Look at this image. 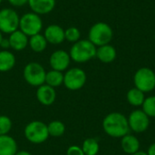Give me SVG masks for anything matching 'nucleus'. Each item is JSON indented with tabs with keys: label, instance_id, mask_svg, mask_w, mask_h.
Listing matches in <instances>:
<instances>
[{
	"label": "nucleus",
	"instance_id": "6e6552de",
	"mask_svg": "<svg viewBox=\"0 0 155 155\" xmlns=\"http://www.w3.org/2000/svg\"><path fill=\"white\" fill-rule=\"evenodd\" d=\"M86 74L79 67L67 69L64 74V85L70 91H77L84 87L86 83Z\"/></svg>",
	"mask_w": 155,
	"mask_h": 155
},
{
	"label": "nucleus",
	"instance_id": "b1692460",
	"mask_svg": "<svg viewBox=\"0 0 155 155\" xmlns=\"http://www.w3.org/2000/svg\"><path fill=\"white\" fill-rule=\"evenodd\" d=\"M82 149L85 155H97L99 153V143L94 138H87L84 141Z\"/></svg>",
	"mask_w": 155,
	"mask_h": 155
},
{
	"label": "nucleus",
	"instance_id": "f03ea898",
	"mask_svg": "<svg viewBox=\"0 0 155 155\" xmlns=\"http://www.w3.org/2000/svg\"><path fill=\"white\" fill-rule=\"evenodd\" d=\"M96 48L97 47L88 39H80L73 44L70 48L69 54L71 60L79 64L86 63L95 57Z\"/></svg>",
	"mask_w": 155,
	"mask_h": 155
},
{
	"label": "nucleus",
	"instance_id": "ddd939ff",
	"mask_svg": "<svg viewBox=\"0 0 155 155\" xmlns=\"http://www.w3.org/2000/svg\"><path fill=\"white\" fill-rule=\"evenodd\" d=\"M35 95H36L37 101L45 106L52 105L55 102V99H56L55 89L45 84L37 87Z\"/></svg>",
	"mask_w": 155,
	"mask_h": 155
},
{
	"label": "nucleus",
	"instance_id": "bb28decb",
	"mask_svg": "<svg viewBox=\"0 0 155 155\" xmlns=\"http://www.w3.org/2000/svg\"><path fill=\"white\" fill-rule=\"evenodd\" d=\"M12 129V121L6 115H0V135L8 134Z\"/></svg>",
	"mask_w": 155,
	"mask_h": 155
},
{
	"label": "nucleus",
	"instance_id": "c756f323",
	"mask_svg": "<svg viewBox=\"0 0 155 155\" xmlns=\"http://www.w3.org/2000/svg\"><path fill=\"white\" fill-rule=\"evenodd\" d=\"M0 47L2 48V50H7L8 48H10V44L8 41V38H3L1 43H0Z\"/></svg>",
	"mask_w": 155,
	"mask_h": 155
},
{
	"label": "nucleus",
	"instance_id": "7c9ffc66",
	"mask_svg": "<svg viewBox=\"0 0 155 155\" xmlns=\"http://www.w3.org/2000/svg\"><path fill=\"white\" fill-rule=\"evenodd\" d=\"M147 153H148V155H155V143L149 147Z\"/></svg>",
	"mask_w": 155,
	"mask_h": 155
},
{
	"label": "nucleus",
	"instance_id": "6ab92c4d",
	"mask_svg": "<svg viewBox=\"0 0 155 155\" xmlns=\"http://www.w3.org/2000/svg\"><path fill=\"white\" fill-rule=\"evenodd\" d=\"M15 54L8 50L0 51V72L5 73L11 71L15 65Z\"/></svg>",
	"mask_w": 155,
	"mask_h": 155
},
{
	"label": "nucleus",
	"instance_id": "cd10ccee",
	"mask_svg": "<svg viewBox=\"0 0 155 155\" xmlns=\"http://www.w3.org/2000/svg\"><path fill=\"white\" fill-rule=\"evenodd\" d=\"M66 155H85L82 147L78 145H71L68 147L66 151Z\"/></svg>",
	"mask_w": 155,
	"mask_h": 155
},
{
	"label": "nucleus",
	"instance_id": "a211bd4d",
	"mask_svg": "<svg viewBox=\"0 0 155 155\" xmlns=\"http://www.w3.org/2000/svg\"><path fill=\"white\" fill-rule=\"evenodd\" d=\"M121 146L123 151L127 154H134L140 149V141L133 134H126L122 137Z\"/></svg>",
	"mask_w": 155,
	"mask_h": 155
},
{
	"label": "nucleus",
	"instance_id": "aec40b11",
	"mask_svg": "<svg viewBox=\"0 0 155 155\" xmlns=\"http://www.w3.org/2000/svg\"><path fill=\"white\" fill-rule=\"evenodd\" d=\"M47 45H48V43L45 39V37L41 33L29 37L28 45L31 48V50L35 53L44 52L46 49Z\"/></svg>",
	"mask_w": 155,
	"mask_h": 155
},
{
	"label": "nucleus",
	"instance_id": "f704fd0d",
	"mask_svg": "<svg viewBox=\"0 0 155 155\" xmlns=\"http://www.w3.org/2000/svg\"><path fill=\"white\" fill-rule=\"evenodd\" d=\"M1 3H2V0H0V5H1Z\"/></svg>",
	"mask_w": 155,
	"mask_h": 155
},
{
	"label": "nucleus",
	"instance_id": "4be33fe9",
	"mask_svg": "<svg viewBox=\"0 0 155 155\" xmlns=\"http://www.w3.org/2000/svg\"><path fill=\"white\" fill-rule=\"evenodd\" d=\"M145 100L144 93L141 90L134 87L127 93V101L133 106H142Z\"/></svg>",
	"mask_w": 155,
	"mask_h": 155
},
{
	"label": "nucleus",
	"instance_id": "1a4fd4ad",
	"mask_svg": "<svg viewBox=\"0 0 155 155\" xmlns=\"http://www.w3.org/2000/svg\"><path fill=\"white\" fill-rule=\"evenodd\" d=\"M20 16L13 8H3L0 10V31L2 34L10 35L19 29Z\"/></svg>",
	"mask_w": 155,
	"mask_h": 155
},
{
	"label": "nucleus",
	"instance_id": "2eb2a0df",
	"mask_svg": "<svg viewBox=\"0 0 155 155\" xmlns=\"http://www.w3.org/2000/svg\"><path fill=\"white\" fill-rule=\"evenodd\" d=\"M8 41L10 44V48L19 52L25 50L28 46L29 37L18 29L9 35Z\"/></svg>",
	"mask_w": 155,
	"mask_h": 155
},
{
	"label": "nucleus",
	"instance_id": "72a5a7b5",
	"mask_svg": "<svg viewBox=\"0 0 155 155\" xmlns=\"http://www.w3.org/2000/svg\"><path fill=\"white\" fill-rule=\"evenodd\" d=\"M3 38H4V37H3V34H2V32L0 31V43H1V41H2Z\"/></svg>",
	"mask_w": 155,
	"mask_h": 155
},
{
	"label": "nucleus",
	"instance_id": "c85d7f7f",
	"mask_svg": "<svg viewBox=\"0 0 155 155\" xmlns=\"http://www.w3.org/2000/svg\"><path fill=\"white\" fill-rule=\"evenodd\" d=\"M7 1L12 6L15 7H21L28 3V0H7Z\"/></svg>",
	"mask_w": 155,
	"mask_h": 155
},
{
	"label": "nucleus",
	"instance_id": "39448f33",
	"mask_svg": "<svg viewBox=\"0 0 155 155\" xmlns=\"http://www.w3.org/2000/svg\"><path fill=\"white\" fill-rule=\"evenodd\" d=\"M43 29V21L41 15L34 13L27 12L20 16L19 30L25 34L28 37L40 34Z\"/></svg>",
	"mask_w": 155,
	"mask_h": 155
},
{
	"label": "nucleus",
	"instance_id": "0eeeda50",
	"mask_svg": "<svg viewBox=\"0 0 155 155\" xmlns=\"http://www.w3.org/2000/svg\"><path fill=\"white\" fill-rule=\"evenodd\" d=\"M134 85L142 92L149 93L155 88V73L148 67H142L136 71L134 76Z\"/></svg>",
	"mask_w": 155,
	"mask_h": 155
},
{
	"label": "nucleus",
	"instance_id": "7ed1b4c3",
	"mask_svg": "<svg viewBox=\"0 0 155 155\" xmlns=\"http://www.w3.org/2000/svg\"><path fill=\"white\" fill-rule=\"evenodd\" d=\"M113 36L114 32L112 27L104 22L95 23L91 26L88 33V40L96 47L110 44Z\"/></svg>",
	"mask_w": 155,
	"mask_h": 155
},
{
	"label": "nucleus",
	"instance_id": "f8f14e48",
	"mask_svg": "<svg viewBox=\"0 0 155 155\" xmlns=\"http://www.w3.org/2000/svg\"><path fill=\"white\" fill-rule=\"evenodd\" d=\"M44 36L45 37L48 44L51 45H60L62 44L65 38H64V29L55 24L49 25L44 32Z\"/></svg>",
	"mask_w": 155,
	"mask_h": 155
},
{
	"label": "nucleus",
	"instance_id": "5701e85b",
	"mask_svg": "<svg viewBox=\"0 0 155 155\" xmlns=\"http://www.w3.org/2000/svg\"><path fill=\"white\" fill-rule=\"evenodd\" d=\"M47 129H48L49 136L61 137L64 134L66 128H65V124L63 122L59 120H54L47 124Z\"/></svg>",
	"mask_w": 155,
	"mask_h": 155
},
{
	"label": "nucleus",
	"instance_id": "412c9836",
	"mask_svg": "<svg viewBox=\"0 0 155 155\" xmlns=\"http://www.w3.org/2000/svg\"><path fill=\"white\" fill-rule=\"evenodd\" d=\"M45 84L53 87V88L61 86L62 84H64V74H63V72L53 70V69L46 72Z\"/></svg>",
	"mask_w": 155,
	"mask_h": 155
},
{
	"label": "nucleus",
	"instance_id": "20e7f679",
	"mask_svg": "<svg viewBox=\"0 0 155 155\" xmlns=\"http://www.w3.org/2000/svg\"><path fill=\"white\" fill-rule=\"evenodd\" d=\"M25 139L34 144H41L49 138L47 124L41 121H32L28 123L24 130Z\"/></svg>",
	"mask_w": 155,
	"mask_h": 155
},
{
	"label": "nucleus",
	"instance_id": "9b49d317",
	"mask_svg": "<svg viewBox=\"0 0 155 155\" xmlns=\"http://www.w3.org/2000/svg\"><path fill=\"white\" fill-rule=\"evenodd\" d=\"M71 57L68 52L59 49L52 53L49 58V64L53 70L64 72L66 71L70 65Z\"/></svg>",
	"mask_w": 155,
	"mask_h": 155
},
{
	"label": "nucleus",
	"instance_id": "423d86ee",
	"mask_svg": "<svg viewBox=\"0 0 155 155\" xmlns=\"http://www.w3.org/2000/svg\"><path fill=\"white\" fill-rule=\"evenodd\" d=\"M46 71L44 66L36 62H30L26 64L24 68L23 75L25 81L31 86L39 87L45 84Z\"/></svg>",
	"mask_w": 155,
	"mask_h": 155
},
{
	"label": "nucleus",
	"instance_id": "4468645a",
	"mask_svg": "<svg viewBox=\"0 0 155 155\" xmlns=\"http://www.w3.org/2000/svg\"><path fill=\"white\" fill-rule=\"evenodd\" d=\"M28 5L32 12L42 15L51 13L55 7V0H28Z\"/></svg>",
	"mask_w": 155,
	"mask_h": 155
},
{
	"label": "nucleus",
	"instance_id": "f3484780",
	"mask_svg": "<svg viewBox=\"0 0 155 155\" xmlns=\"http://www.w3.org/2000/svg\"><path fill=\"white\" fill-rule=\"evenodd\" d=\"M17 153L15 140L8 135H0V155H15Z\"/></svg>",
	"mask_w": 155,
	"mask_h": 155
},
{
	"label": "nucleus",
	"instance_id": "9d476101",
	"mask_svg": "<svg viewBox=\"0 0 155 155\" xmlns=\"http://www.w3.org/2000/svg\"><path fill=\"white\" fill-rule=\"evenodd\" d=\"M149 118L150 117L143 110L133 111L127 118L130 130L137 134L145 132L150 125Z\"/></svg>",
	"mask_w": 155,
	"mask_h": 155
},
{
	"label": "nucleus",
	"instance_id": "2f4dec72",
	"mask_svg": "<svg viewBox=\"0 0 155 155\" xmlns=\"http://www.w3.org/2000/svg\"><path fill=\"white\" fill-rule=\"evenodd\" d=\"M15 155H32L27 151H17V153Z\"/></svg>",
	"mask_w": 155,
	"mask_h": 155
},
{
	"label": "nucleus",
	"instance_id": "a878e982",
	"mask_svg": "<svg viewBox=\"0 0 155 155\" xmlns=\"http://www.w3.org/2000/svg\"><path fill=\"white\" fill-rule=\"evenodd\" d=\"M142 106L143 111L149 117H155V95L145 98Z\"/></svg>",
	"mask_w": 155,
	"mask_h": 155
},
{
	"label": "nucleus",
	"instance_id": "f257e3e1",
	"mask_svg": "<svg viewBox=\"0 0 155 155\" xmlns=\"http://www.w3.org/2000/svg\"><path fill=\"white\" fill-rule=\"evenodd\" d=\"M103 129L107 135L114 138H122L130 132L128 119L125 115L117 112H113L104 117Z\"/></svg>",
	"mask_w": 155,
	"mask_h": 155
},
{
	"label": "nucleus",
	"instance_id": "473e14b6",
	"mask_svg": "<svg viewBox=\"0 0 155 155\" xmlns=\"http://www.w3.org/2000/svg\"><path fill=\"white\" fill-rule=\"evenodd\" d=\"M132 155H148L147 153H145V152H141V151H138L137 153H134V154Z\"/></svg>",
	"mask_w": 155,
	"mask_h": 155
},
{
	"label": "nucleus",
	"instance_id": "dca6fc26",
	"mask_svg": "<svg viewBox=\"0 0 155 155\" xmlns=\"http://www.w3.org/2000/svg\"><path fill=\"white\" fill-rule=\"evenodd\" d=\"M116 55H117L116 49L110 44L104 45L102 46H98L96 48L95 57H97L98 60L101 61L102 63L110 64L115 60Z\"/></svg>",
	"mask_w": 155,
	"mask_h": 155
},
{
	"label": "nucleus",
	"instance_id": "393cba45",
	"mask_svg": "<svg viewBox=\"0 0 155 155\" xmlns=\"http://www.w3.org/2000/svg\"><path fill=\"white\" fill-rule=\"evenodd\" d=\"M81 37V32L80 30L75 26H70L64 30V38L66 41L70 43H76L80 40Z\"/></svg>",
	"mask_w": 155,
	"mask_h": 155
}]
</instances>
